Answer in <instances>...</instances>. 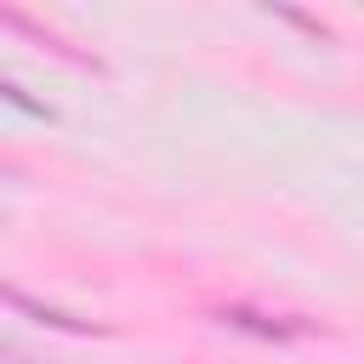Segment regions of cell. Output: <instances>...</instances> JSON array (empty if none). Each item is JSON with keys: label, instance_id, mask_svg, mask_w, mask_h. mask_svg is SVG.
Masks as SVG:
<instances>
[]
</instances>
